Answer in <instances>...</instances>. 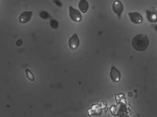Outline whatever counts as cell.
Wrapping results in <instances>:
<instances>
[{"mask_svg":"<svg viewBox=\"0 0 157 117\" xmlns=\"http://www.w3.org/2000/svg\"><path fill=\"white\" fill-rule=\"evenodd\" d=\"M59 1H61V0H59Z\"/></svg>","mask_w":157,"mask_h":117,"instance_id":"cell-15","label":"cell"},{"mask_svg":"<svg viewBox=\"0 0 157 117\" xmlns=\"http://www.w3.org/2000/svg\"><path fill=\"white\" fill-rule=\"evenodd\" d=\"M80 44V40L78 35L75 33L70 38L68 41V45L69 47L72 50H76L78 48Z\"/></svg>","mask_w":157,"mask_h":117,"instance_id":"cell-4","label":"cell"},{"mask_svg":"<svg viewBox=\"0 0 157 117\" xmlns=\"http://www.w3.org/2000/svg\"><path fill=\"white\" fill-rule=\"evenodd\" d=\"M89 4L87 0H80L78 4V9L83 13H86L89 9Z\"/></svg>","mask_w":157,"mask_h":117,"instance_id":"cell-8","label":"cell"},{"mask_svg":"<svg viewBox=\"0 0 157 117\" xmlns=\"http://www.w3.org/2000/svg\"><path fill=\"white\" fill-rule=\"evenodd\" d=\"M130 20L134 24H142L144 21V18L140 13L137 12H130L128 13Z\"/></svg>","mask_w":157,"mask_h":117,"instance_id":"cell-6","label":"cell"},{"mask_svg":"<svg viewBox=\"0 0 157 117\" xmlns=\"http://www.w3.org/2000/svg\"><path fill=\"white\" fill-rule=\"evenodd\" d=\"M147 18L150 23H156L157 22V15L154 12L150 10H146Z\"/></svg>","mask_w":157,"mask_h":117,"instance_id":"cell-9","label":"cell"},{"mask_svg":"<svg viewBox=\"0 0 157 117\" xmlns=\"http://www.w3.org/2000/svg\"><path fill=\"white\" fill-rule=\"evenodd\" d=\"M33 15L32 11H27L22 13L19 17V21L20 23L23 24H26L31 20V17Z\"/></svg>","mask_w":157,"mask_h":117,"instance_id":"cell-7","label":"cell"},{"mask_svg":"<svg viewBox=\"0 0 157 117\" xmlns=\"http://www.w3.org/2000/svg\"></svg>","mask_w":157,"mask_h":117,"instance_id":"cell-14","label":"cell"},{"mask_svg":"<svg viewBox=\"0 0 157 117\" xmlns=\"http://www.w3.org/2000/svg\"><path fill=\"white\" fill-rule=\"evenodd\" d=\"M109 75L111 80L114 82H119L121 81V72L115 66H112Z\"/></svg>","mask_w":157,"mask_h":117,"instance_id":"cell-5","label":"cell"},{"mask_svg":"<svg viewBox=\"0 0 157 117\" xmlns=\"http://www.w3.org/2000/svg\"><path fill=\"white\" fill-rule=\"evenodd\" d=\"M69 15L70 18L74 22L79 23L82 20V15L80 12L72 5L69 6Z\"/></svg>","mask_w":157,"mask_h":117,"instance_id":"cell-2","label":"cell"},{"mask_svg":"<svg viewBox=\"0 0 157 117\" xmlns=\"http://www.w3.org/2000/svg\"><path fill=\"white\" fill-rule=\"evenodd\" d=\"M132 45L134 49L137 51H144L149 45V40L147 36L144 35H137L133 39Z\"/></svg>","mask_w":157,"mask_h":117,"instance_id":"cell-1","label":"cell"},{"mask_svg":"<svg viewBox=\"0 0 157 117\" xmlns=\"http://www.w3.org/2000/svg\"><path fill=\"white\" fill-rule=\"evenodd\" d=\"M25 72L28 79L31 82H34L35 81V78L33 73L29 69H26Z\"/></svg>","mask_w":157,"mask_h":117,"instance_id":"cell-10","label":"cell"},{"mask_svg":"<svg viewBox=\"0 0 157 117\" xmlns=\"http://www.w3.org/2000/svg\"><path fill=\"white\" fill-rule=\"evenodd\" d=\"M112 9L114 13H115L118 18L120 19L121 17V15L124 9L123 4L120 0H116L113 2L112 5Z\"/></svg>","mask_w":157,"mask_h":117,"instance_id":"cell-3","label":"cell"},{"mask_svg":"<svg viewBox=\"0 0 157 117\" xmlns=\"http://www.w3.org/2000/svg\"><path fill=\"white\" fill-rule=\"evenodd\" d=\"M53 2L59 7H62L63 5L62 3L59 0H53Z\"/></svg>","mask_w":157,"mask_h":117,"instance_id":"cell-13","label":"cell"},{"mask_svg":"<svg viewBox=\"0 0 157 117\" xmlns=\"http://www.w3.org/2000/svg\"><path fill=\"white\" fill-rule=\"evenodd\" d=\"M39 16L41 18L45 19V20L48 19L50 17L49 13L47 11H42L40 12Z\"/></svg>","mask_w":157,"mask_h":117,"instance_id":"cell-11","label":"cell"},{"mask_svg":"<svg viewBox=\"0 0 157 117\" xmlns=\"http://www.w3.org/2000/svg\"><path fill=\"white\" fill-rule=\"evenodd\" d=\"M50 25L53 29H56L59 27V22L57 20L52 19V20H51Z\"/></svg>","mask_w":157,"mask_h":117,"instance_id":"cell-12","label":"cell"}]
</instances>
